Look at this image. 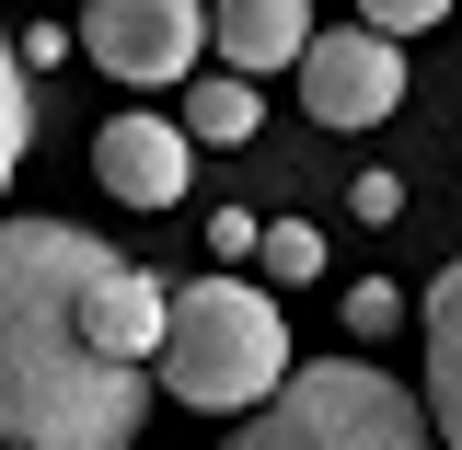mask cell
<instances>
[{"label": "cell", "instance_id": "obj_1", "mask_svg": "<svg viewBox=\"0 0 462 450\" xmlns=\"http://www.w3.org/2000/svg\"><path fill=\"white\" fill-rule=\"evenodd\" d=\"M105 254L69 220H0V450H139L151 370L81 335V278Z\"/></svg>", "mask_w": 462, "mask_h": 450}, {"label": "cell", "instance_id": "obj_2", "mask_svg": "<svg viewBox=\"0 0 462 450\" xmlns=\"http://www.w3.org/2000/svg\"><path fill=\"white\" fill-rule=\"evenodd\" d=\"M289 370H300V358H289V312L266 289H243V278L173 289V324H162V346H151V381H162L173 404H197V416H254Z\"/></svg>", "mask_w": 462, "mask_h": 450}, {"label": "cell", "instance_id": "obj_3", "mask_svg": "<svg viewBox=\"0 0 462 450\" xmlns=\"http://www.w3.org/2000/svg\"><path fill=\"white\" fill-rule=\"evenodd\" d=\"M231 450H451V439H439V416L404 393L393 370L312 358V370H289L278 393L231 427Z\"/></svg>", "mask_w": 462, "mask_h": 450}, {"label": "cell", "instance_id": "obj_4", "mask_svg": "<svg viewBox=\"0 0 462 450\" xmlns=\"http://www.w3.org/2000/svg\"><path fill=\"white\" fill-rule=\"evenodd\" d=\"M197 47H208V0H81V58L105 81H197Z\"/></svg>", "mask_w": 462, "mask_h": 450}, {"label": "cell", "instance_id": "obj_5", "mask_svg": "<svg viewBox=\"0 0 462 450\" xmlns=\"http://www.w3.org/2000/svg\"><path fill=\"white\" fill-rule=\"evenodd\" d=\"M393 105H404V35L346 23V35H312L300 47V115L312 127H382Z\"/></svg>", "mask_w": 462, "mask_h": 450}, {"label": "cell", "instance_id": "obj_6", "mask_svg": "<svg viewBox=\"0 0 462 450\" xmlns=\"http://www.w3.org/2000/svg\"><path fill=\"white\" fill-rule=\"evenodd\" d=\"M185 162H197V127L185 115H105V139H93V185L127 197V208H173L185 197Z\"/></svg>", "mask_w": 462, "mask_h": 450}, {"label": "cell", "instance_id": "obj_7", "mask_svg": "<svg viewBox=\"0 0 462 450\" xmlns=\"http://www.w3.org/2000/svg\"><path fill=\"white\" fill-rule=\"evenodd\" d=\"M173 324V289L151 278V266H127V254H105L93 278H81V335L105 346V358H151Z\"/></svg>", "mask_w": 462, "mask_h": 450}, {"label": "cell", "instance_id": "obj_8", "mask_svg": "<svg viewBox=\"0 0 462 450\" xmlns=\"http://www.w3.org/2000/svg\"><path fill=\"white\" fill-rule=\"evenodd\" d=\"M208 47L231 58V69H300V47H312V0H208Z\"/></svg>", "mask_w": 462, "mask_h": 450}, {"label": "cell", "instance_id": "obj_9", "mask_svg": "<svg viewBox=\"0 0 462 450\" xmlns=\"http://www.w3.org/2000/svg\"><path fill=\"white\" fill-rule=\"evenodd\" d=\"M416 335H428V416H439V439L462 450V254L428 278V300H416Z\"/></svg>", "mask_w": 462, "mask_h": 450}, {"label": "cell", "instance_id": "obj_10", "mask_svg": "<svg viewBox=\"0 0 462 450\" xmlns=\"http://www.w3.org/2000/svg\"><path fill=\"white\" fill-rule=\"evenodd\" d=\"M185 127H197V151H243V139L266 127L254 69H231V58H220V81H185Z\"/></svg>", "mask_w": 462, "mask_h": 450}, {"label": "cell", "instance_id": "obj_11", "mask_svg": "<svg viewBox=\"0 0 462 450\" xmlns=\"http://www.w3.org/2000/svg\"><path fill=\"white\" fill-rule=\"evenodd\" d=\"M23 139H35V93H23V47L0 35V197H12V173H23Z\"/></svg>", "mask_w": 462, "mask_h": 450}, {"label": "cell", "instance_id": "obj_12", "mask_svg": "<svg viewBox=\"0 0 462 450\" xmlns=\"http://www.w3.org/2000/svg\"><path fill=\"white\" fill-rule=\"evenodd\" d=\"M266 278H289V289L324 278V231L312 220H266Z\"/></svg>", "mask_w": 462, "mask_h": 450}, {"label": "cell", "instance_id": "obj_13", "mask_svg": "<svg viewBox=\"0 0 462 450\" xmlns=\"http://www.w3.org/2000/svg\"><path fill=\"white\" fill-rule=\"evenodd\" d=\"M393 324H404V289H393V278H358V289H346V335H370V346H382Z\"/></svg>", "mask_w": 462, "mask_h": 450}, {"label": "cell", "instance_id": "obj_14", "mask_svg": "<svg viewBox=\"0 0 462 450\" xmlns=\"http://www.w3.org/2000/svg\"><path fill=\"white\" fill-rule=\"evenodd\" d=\"M451 0H358V23H382V35H428Z\"/></svg>", "mask_w": 462, "mask_h": 450}, {"label": "cell", "instance_id": "obj_15", "mask_svg": "<svg viewBox=\"0 0 462 450\" xmlns=\"http://www.w3.org/2000/svg\"><path fill=\"white\" fill-rule=\"evenodd\" d=\"M208 254H220V266H243V254H266V220H243V208H220V220H208Z\"/></svg>", "mask_w": 462, "mask_h": 450}, {"label": "cell", "instance_id": "obj_16", "mask_svg": "<svg viewBox=\"0 0 462 450\" xmlns=\"http://www.w3.org/2000/svg\"><path fill=\"white\" fill-rule=\"evenodd\" d=\"M346 208H358V220H404V185H393V173H358Z\"/></svg>", "mask_w": 462, "mask_h": 450}]
</instances>
